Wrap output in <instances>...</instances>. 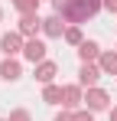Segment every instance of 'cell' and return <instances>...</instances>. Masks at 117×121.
Segmentation results:
<instances>
[{"mask_svg":"<svg viewBox=\"0 0 117 121\" xmlns=\"http://www.w3.org/2000/svg\"><path fill=\"white\" fill-rule=\"evenodd\" d=\"M0 75L7 82H13V79H20V62H13V59H7V62H0Z\"/></svg>","mask_w":117,"mask_h":121,"instance_id":"obj_8","label":"cell"},{"mask_svg":"<svg viewBox=\"0 0 117 121\" xmlns=\"http://www.w3.org/2000/svg\"><path fill=\"white\" fill-rule=\"evenodd\" d=\"M78 98H81V92H78L75 85H68L65 88V105H78Z\"/></svg>","mask_w":117,"mask_h":121,"instance_id":"obj_13","label":"cell"},{"mask_svg":"<svg viewBox=\"0 0 117 121\" xmlns=\"http://www.w3.org/2000/svg\"><path fill=\"white\" fill-rule=\"evenodd\" d=\"M23 56L29 62H42L46 59V43H39V39H29L26 46H23Z\"/></svg>","mask_w":117,"mask_h":121,"instance_id":"obj_2","label":"cell"},{"mask_svg":"<svg viewBox=\"0 0 117 121\" xmlns=\"http://www.w3.org/2000/svg\"><path fill=\"white\" fill-rule=\"evenodd\" d=\"M104 7H107L111 13H117V0H104Z\"/></svg>","mask_w":117,"mask_h":121,"instance_id":"obj_17","label":"cell"},{"mask_svg":"<svg viewBox=\"0 0 117 121\" xmlns=\"http://www.w3.org/2000/svg\"><path fill=\"white\" fill-rule=\"evenodd\" d=\"M101 72H111V75H117V56H114V52L101 56Z\"/></svg>","mask_w":117,"mask_h":121,"instance_id":"obj_12","label":"cell"},{"mask_svg":"<svg viewBox=\"0 0 117 121\" xmlns=\"http://www.w3.org/2000/svg\"><path fill=\"white\" fill-rule=\"evenodd\" d=\"M42 30L49 33V36H62V17H49V20H42Z\"/></svg>","mask_w":117,"mask_h":121,"instance_id":"obj_9","label":"cell"},{"mask_svg":"<svg viewBox=\"0 0 117 121\" xmlns=\"http://www.w3.org/2000/svg\"><path fill=\"white\" fill-rule=\"evenodd\" d=\"M10 121H29V115H26V111H13V115H10Z\"/></svg>","mask_w":117,"mask_h":121,"instance_id":"obj_16","label":"cell"},{"mask_svg":"<svg viewBox=\"0 0 117 121\" xmlns=\"http://www.w3.org/2000/svg\"><path fill=\"white\" fill-rule=\"evenodd\" d=\"M55 121H75V118H72V115H58Z\"/></svg>","mask_w":117,"mask_h":121,"instance_id":"obj_19","label":"cell"},{"mask_svg":"<svg viewBox=\"0 0 117 121\" xmlns=\"http://www.w3.org/2000/svg\"><path fill=\"white\" fill-rule=\"evenodd\" d=\"M42 98L49 101V105H58V101L65 98V88H58V85H46V95Z\"/></svg>","mask_w":117,"mask_h":121,"instance_id":"obj_10","label":"cell"},{"mask_svg":"<svg viewBox=\"0 0 117 121\" xmlns=\"http://www.w3.org/2000/svg\"><path fill=\"white\" fill-rule=\"evenodd\" d=\"M75 121H94V118H91L88 111H81V115H75Z\"/></svg>","mask_w":117,"mask_h":121,"instance_id":"obj_18","label":"cell"},{"mask_svg":"<svg viewBox=\"0 0 117 121\" xmlns=\"http://www.w3.org/2000/svg\"><path fill=\"white\" fill-rule=\"evenodd\" d=\"M111 121H117V108H114V111H111Z\"/></svg>","mask_w":117,"mask_h":121,"instance_id":"obj_20","label":"cell"},{"mask_svg":"<svg viewBox=\"0 0 117 121\" xmlns=\"http://www.w3.org/2000/svg\"><path fill=\"white\" fill-rule=\"evenodd\" d=\"M39 26H42V20H39L36 13H23V20H20V33L23 36H33Z\"/></svg>","mask_w":117,"mask_h":121,"instance_id":"obj_4","label":"cell"},{"mask_svg":"<svg viewBox=\"0 0 117 121\" xmlns=\"http://www.w3.org/2000/svg\"><path fill=\"white\" fill-rule=\"evenodd\" d=\"M13 3H16V10H23V13H33L39 0H13Z\"/></svg>","mask_w":117,"mask_h":121,"instance_id":"obj_14","label":"cell"},{"mask_svg":"<svg viewBox=\"0 0 117 121\" xmlns=\"http://www.w3.org/2000/svg\"><path fill=\"white\" fill-rule=\"evenodd\" d=\"M85 101H88V108L91 111H101V108H107V92H101V88H88V95H85Z\"/></svg>","mask_w":117,"mask_h":121,"instance_id":"obj_3","label":"cell"},{"mask_svg":"<svg viewBox=\"0 0 117 121\" xmlns=\"http://www.w3.org/2000/svg\"><path fill=\"white\" fill-rule=\"evenodd\" d=\"M20 43H23V39H20V33H7V36L0 39V49H3L7 56H13V52H20V49H23Z\"/></svg>","mask_w":117,"mask_h":121,"instance_id":"obj_5","label":"cell"},{"mask_svg":"<svg viewBox=\"0 0 117 121\" xmlns=\"http://www.w3.org/2000/svg\"><path fill=\"white\" fill-rule=\"evenodd\" d=\"M65 39H68V43H78V46H81V33H78L75 26H72V30H65Z\"/></svg>","mask_w":117,"mask_h":121,"instance_id":"obj_15","label":"cell"},{"mask_svg":"<svg viewBox=\"0 0 117 121\" xmlns=\"http://www.w3.org/2000/svg\"><path fill=\"white\" fill-rule=\"evenodd\" d=\"M0 17H3V13H0Z\"/></svg>","mask_w":117,"mask_h":121,"instance_id":"obj_21","label":"cell"},{"mask_svg":"<svg viewBox=\"0 0 117 121\" xmlns=\"http://www.w3.org/2000/svg\"><path fill=\"white\" fill-rule=\"evenodd\" d=\"M101 3H104V0H55L58 17L68 20V23H85V20H91L98 10H101Z\"/></svg>","mask_w":117,"mask_h":121,"instance_id":"obj_1","label":"cell"},{"mask_svg":"<svg viewBox=\"0 0 117 121\" xmlns=\"http://www.w3.org/2000/svg\"><path fill=\"white\" fill-rule=\"evenodd\" d=\"M78 56L88 62V59H98V43H81L78 46Z\"/></svg>","mask_w":117,"mask_h":121,"instance_id":"obj_11","label":"cell"},{"mask_svg":"<svg viewBox=\"0 0 117 121\" xmlns=\"http://www.w3.org/2000/svg\"><path fill=\"white\" fill-rule=\"evenodd\" d=\"M36 79L49 85V82L55 79V62H39V69H36Z\"/></svg>","mask_w":117,"mask_h":121,"instance_id":"obj_6","label":"cell"},{"mask_svg":"<svg viewBox=\"0 0 117 121\" xmlns=\"http://www.w3.org/2000/svg\"><path fill=\"white\" fill-rule=\"evenodd\" d=\"M98 75H101V72H98L94 65H88V62H85V65H81V72H78V79H81V85H91V88H94Z\"/></svg>","mask_w":117,"mask_h":121,"instance_id":"obj_7","label":"cell"}]
</instances>
